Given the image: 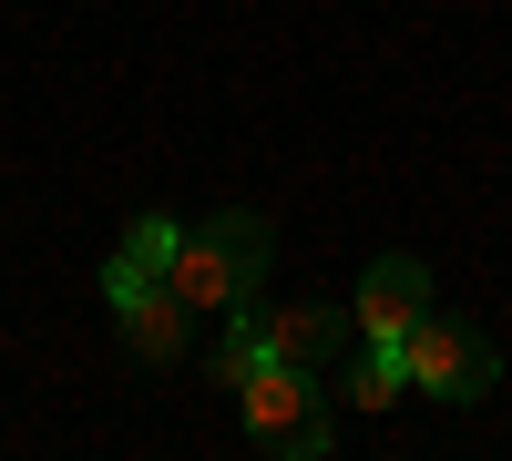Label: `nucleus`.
<instances>
[{
    "label": "nucleus",
    "instance_id": "f257e3e1",
    "mask_svg": "<svg viewBox=\"0 0 512 461\" xmlns=\"http://www.w3.org/2000/svg\"><path fill=\"white\" fill-rule=\"evenodd\" d=\"M267 257H277V226L256 216V205H216V216H195L185 236H175V298L195 308V318H236V308H256V287H267Z\"/></svg>",
    "mask_w": 512,
    "mask_h": 461
},
{
    "label": "nucleus",
    "instance_id": "f03ea898",
    "mask_svg": "<svg viewBox=\"0 0 512 461\" xmlns=\"http://www.w3.org/2000/svg\"><path fill=\"white\" fill-rule=\"evenodd\" d=\"M236 421H246L256 451H277V461H328V441H338L318 369H287V359H267V369L236 390Z\"/></svg>",
    "mask_w": 512,
    "mask_h": 461
},
{
    "label": "nucleus",
    "instance_id": "7ed1b4c3",
    "mask_svg": "<svg viewBox=\"0 0 512 461\" xmlns=\"http://www.w3.org/2000/svg\"><path fill=\"white\" fill-rule=\"evenodd\" d=\"M400 369H410V390H431V400H492L502 390V349H492V328L482 318H451V308H431L400 339Z\"/></svg>",
    "mask_w": 512,
    "mask_h": 461
},
{
    "label": "nucleus",
    "instance_id": "20e7f679",
    "mask_svg": "<svg viewBox=\"0 0 512 461\" xmlns=\"http://www.w3.org/2000/svg\"><path fill=\"white\" fill-rule=\"evenodd\" d=\"M103 308H113V328H123V349L154 359V369H175L185 339H195V308L175 298V277H164V267H123V257H103Z\"/></svg>",
    "mask_w": 512,
    "mask_h": 461
},
{
    "label": "nucleus",
    "instance_id": "39448f33",
    "mask_svg": "<svg viewBox=\"0 0 512 461\" xmlns=\"http://www.w3.org/2000/svg\"><path fill=\"white\" fill-rule=\"evenodd\" d=\"M349 318H359V339H369V349H400L410 328L431 318V267H420V257H379V267L359 277Z\"/></svg>",
    "mask_w": 512,
    "mask_h": 461
},
{
    "label": "nucleus",
    "instance_id": "423d86ee",
    "mask_svg": "<svg viewBox=\"0 0 512 461\" xmlns=\"http://www.w3.org/2000/svg\"><path fill=\"white\" fill-rule=\"evenodd\" d=\"M256 328H267V359H287V369H328L338 349L359 339V318H349V308H328V298H297V308H256Z\"/></svg>",
    "mask_w": 512,
    "mask_h": 461
},
{
    "label": "nucleus",
    "instance_id": "0eeeda50",
    "mask_svg": "<svg viewBox=\"0 0 512 461\" xmlns=\"http://www.w3.org/2000/svg\"><path fill=\"white\" fill-rule=\"evenodd\" d=\"M256 369H267V328H256V308H236V318L216 328V349H205V380H216V390H246Z\"/></svg>",
    "mask_w": 512,
    "mask_h": 461
},
{
    "label": "nucleus",
    "instance_id": "6e6552de",
    "mask_svg": "<svg viewBox=\"0 0 512 461\" xmlns=\"http://www.w3.org/2000/svg\"><path fill=\"white\" fill-rule=\"evenodd\" d=\"M400 390H410L400 349H369V339H359V369H349V410H390Z\"/></svg>",
    "mask_w": 512,
    "mask_h": 461
},
{
    "label": "nucleus",
    "instance_id": "1a4fd4ad",
    "mask_svg": "<svg viewBox=\"0 0 512 461\" xmlns=\"http://www.w3.org/2000/svg\"><path fill=\"white\" fill-rule=\"evenodd\" d=\"M175 236H185L175 216H134V226H123V246H113V257H123V267H175Z\"/></svg>",
    "mask_w": 512,
    "mask_h": 461
}]
</instances>
